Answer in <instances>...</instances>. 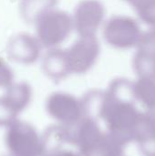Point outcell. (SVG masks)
Returning <instances> with one entry per match:
<instances>
[{
	"label": "cell",
	"instance_id": "6da1fadb",
	"mask_svg": "<svg viewBox=\"0 0 155 156\" xmlns=\"http://www.w3.org/2000/svg\"><path fill=\"white\" fill-rule=\"evenodd\" d=\"M34 26L35 36L47 50L59 48L74 30L72 16L57 7L43 15Z\"/></svg>",
	"mask_w": 155,
	"mask_h": 156
},
{
	"label": "cell",
	"instance_id": "7a4b0ae2",
	"mask_svg": "<svg viewBox=\"0 0 155 156\" xmlns=\"http://www.w3.org/2000/svg\"><path fill=\"white\" fill-rule=\"evenodd\" d=\"M143 33L139 22L125 15L111 16L102 27V36L105 42L110 47L120 50L137 48Z\"/></svg>",
	"mask_w": 155,
	"mask_h": 156
},
{
	"label": "cell",
	"instance_id": "3957f363",
	"mask_svg": "<svg viewBox=\"0 0 155 156\" xmlns=\"http://www.w3.org/2000/svg\"><path fill=\"white\" fill-rule=\"evenodd\" d=\"M71 16L79 37H94L106 21V8L100 0H80Z\"/></svg>",
	"mask_w": 155,
	"mask_h": 156
},
{
	"label": "cell",
	"instance_id": "277c9868",
	"mask_svg": "<svg viewBox=\"0 0 155 156\" xmlns=\"http://www.w3.org/2000/svg\"><path fill=\"white\" fill-rule=\"evenodd\" d=\"M100 54V44L94 37H79L66 49V55L70 71L82 73L89 70L98 61Z\"/></svg>",
	"mask_w": 155,
	"mask_h": 156
},
{
	"label": "cell",
	"instance_id": "5b68a950",
	"mask_svg": "<svg viewBox=\"0 0 155 156\" xmlns=\"http://www.w3.org/2000/svg\"><path fill=\"white\" fill-rule=\"evenodd\" d=\"M30 98V88L26 82H13L0 96V127H8L16 120Z\"/></svg>",
	"mask_w": 155,
	"mask_h": 156
},
{
	"label": "cell",
	"instance_id": "8992f818",
	"mask_svg": "<svg viewBox=\"0 0 155 156\" xmlns=\"http://www.w3.org/2000/svg\"><path fill=\"white\" fill-rule=\"evenodd\" d=\"M42 48L35 35L19 32L10 37L5 46V52L8 58L13 62L31 65L39 59Z\"/></svg>",
	"mask_w": 155,
	"mask_h": 156
},
{
	"label": "cell",
	"instance_id": "52a82bcc",
	"mask_svg": "<svg viewBox=\"0 0 155 156\" xmlns=\"http://www.w3.org/2000/svg\"><path fill=\"white\" fill-rule=\"evenodd\" d=\"M32 133L23 122L16 121L6 127L5 144L9 156H32Z\"/></svg>",
	"mask_w": 155,
	"mask_h": 156
},
{
	"label": "cell",
	"instance_id": "ba28073f",
	"mask_svg": "<svg viewBox=\"0 0 155 156\" xmlns=\"http://www.w3.org/2000/svg\"><path fill=\"white\" fill-rule=\"evenodd\" d=\"M43 71L51 78H61L70 71L66 49L59 48L48 49L42 57Z\"/></svg>",
	"mask_w": 155,
	"mask_h": 156
},
{
	"label": "cell",
	"instance_id": "9c48e42d",
	"mask_svg": "<svg viewBox=\"0 0 155 156\" xmlns=\"http://www.w3.org/2000/svg\"><path fill=\"white\" fill-rule=\"evenodd\" d=\"M58 2V0H20V16L26 23L35 25L43 15L56 8Z\"/></svg>",
	"mask_w": 155,
	"mask_h": 156
},
{
	"label": "cell",
	"instance_id": "30bf717a",
	"mask_svg": "<svg viewBox=\"0 0 155 156\" xmlns=\"http://www.w3.org/2000/svg\"><path fill=\"white\" fill-rule=\"evenodd\" d=\"M133 60L155 66V27L143 33Z\"/></svg>",
	"mask_w": 155,
	"mask_h": 156
},
{
	"label": "cell",
	"instance_id": "8fae6325",
	"mask_svg": "<svg viewBox=\"0 0 155 156\" xmlns=\"http://www.w3.org/2000/svg\"><path fill=\"white\" fill-rule=\"evenodd\" d=\"M129 4L139 19L149 27H155V0H123Z\"/></svg>",
	"mask_w": 155,
	"mask_h": 156
},
{
	"label": "cell",
	"instance_id": "7c38bea8",
	"mask_svg": "<svg viewBox=\"0 0 155 156\" xmlns=\"http://www.w3.org/2000/svg\"><path fill=\"white\" fill-rule=\"evenodd\" d=\"M14 82V73L6 60L0 56V88H6Z\"/></svg>",
	"mask_w": 155,
	"mask_h": 156
}]
</instances>
